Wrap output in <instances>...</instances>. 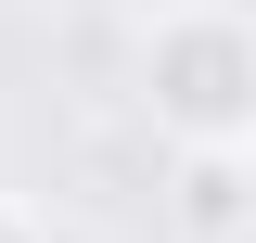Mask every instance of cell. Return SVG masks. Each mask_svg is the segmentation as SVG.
Segmentation results:
<instances>
[{
	"label": "cell",
	"mask_w": 256,
	"mask_h": 243,
	"mask_svg": "<svg viewBox=\"0 0 256 243\" xmlns=\"http://www.w3.org/2000/svg\"><path fill=\"white\" fill-rule=\"evenodd\" d=\"M166 218H180V243H256V141H180Z\"/></svg>",
	"instance_id": "2"
},
{
	"label": "cell",
	"mask_w": 256,
	"mask_h": 243,
	"mask_svg": "<svg viewBox=\"0 0 256 243\" xmlns=\"http://www.w3.org/2000/svg\"><path fill=\"white\" fill-rule=\"evenodd\" d=\"M0 243H52V218H26L13 192H0Z\"/></svg>",
	"instance_id": "3"
},
{
	"label": "cell",
	"mask_w": 256,
	"mask_h": 243,
	"mask_svg": "<svg viewBox=\"0 0 256 243\" xmlns=\"http://www.w3.org/2000/svg\"><path fill=\"white\" fill-rule=\"evenodd\" d=\"M141 116L166 141H256V26L230 0H166L141 26Z\"/></svg>",
	"instance_id": "1"
}]
</instances>
